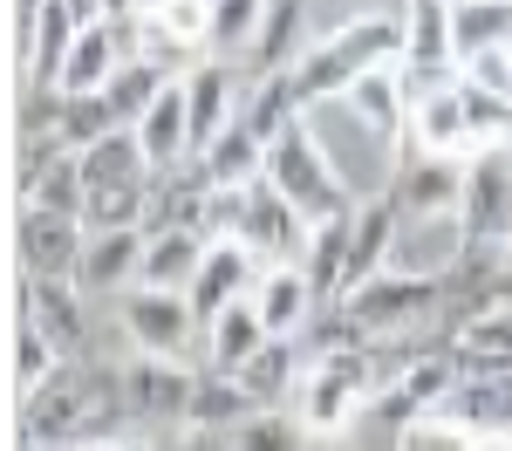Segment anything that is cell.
I'll use <instances>...</instances> for the list:
<instances>
[{
    "instance_id": "cell-33",
    "label": "cell",
    "mask_w": 512,
    "mask_h": 451,
    "mask_svg": "<svg viewBox=\"0 0 512 451\" xmlns=\"http://www.w3.org/2000/svg\"><path fill=\"white\" fill-rule=\"evenodd\" d=\"M260 28H267V0H212V48L219 55H233V48L253 55Z\"/></svg>"
},
{
    "instance_id": "cell-16",
    "label": "cell",
    "mask_w": 512,
    "mask_h": 451,
    "mask_svg": "<svg viewBox=\"0 0 512 451\" xmlns=\"http://www.w3.org/2000/svg\"><path fill=\"white\" fill-rule=\"evenodd\" d=\"M274 335H267V322H260V308H253V294L246 301H233L219 322H205V363L226 369V376H239V369L253 363L260 349H267Z\"/></svg>"
},
{
    "instance_id": "cell-19",
    "label": "cell",
    "mask_w": 512,
    "mask_h": 451,
    "mask_svg": "<svg viewBox=\"0 0 512 451\" xmlns=\"http://www.w3.org/2000/svg\"><path fill=\"white\" fill-rule=\"evenodd\" d=\"M451 48L458 62L512 48V0H451Z\"/></svg>"
},
{
    "instance_id": "cell-15",
    "label": "cell",
    "mask_w": 512,
    "mask_h": 451,
    "mask_svg": "<svg viewBox=\"0 0 512 451\" xmlns=\"http://www.w3.org/2000/svg\"><path fill=\"white\" fill-rule=\"evenodd\" d=\"M205 253H212V233H151L137 287H158V294H192Z\"/></svg>"
},
{
    "instance_id": "cell-13",
    "label": "cell",
    "mask_w": 512,
    "mask_h": 451,
    "mask_svg": "<svg viewBox=\"0 0 512 451\" xmlns=\"http://www.w3.org/2000/svg\"><path fill=\"white\" fill-rule=\"evenodd\" d=\"M144 246H151L144 226H130V233H89L82 267H76V287L82 294H130L137 274H144Z\"/></svg>"
},
{
    "instance_id": "cell-3",
    "label": "cell",
    "mask_w": 512,
    "mask_h": 451,
    "mask_svg": "<svg viewBox=\"0 0 512 451\" xmlns=\"http://www.w3.org/2000/svg\"><path fill=\"white\" fill-rule=\"evenodd\" d=\"M267 185H274V192L294 205L308 226H328V219L355 212L349 185L335 178V164L321 158V144H315V130H308V117H301V110L280 123V137L267 144Z\"/></svg>"
},
{
    "instance_id": "cell-29",
    "label": "cell",
    "mask_w": 512,
    "mask_h": 451,
    "mask_svg": "<svg viewBox=\"0 0 512 451\" xmlns=\"http://www.w3.org/2000/svg\"><path fill=\"white\" fill-rule=\"evenodd\" d=\"M21 205H41V212H69V219H82V205H89V178H82L76 151H62V158L48 164L35 185L21 192Z\"/></svg>"
},
{
    "instance_id": "cell-25",
    "label": "cell",
    "mask_w": 512,
    "mask_h": 451,
    "mask_svg": "<svg viewBox=\"0 0 512 451\" xmlns=\"http://www.w3.org/2000/svg\"><path fill=\"white\" fill-rule=\"evenodd\" d=\"M151 185H96L89 205H82V226L89 233H130V226H144L151 219Z\"/></svg>"
},
{
    "instance_id": "cell-31",
    "label": "cell",
    "mask_w": 512,
    "mask_h": 451,
    "mask_svg": "<svg viewBox=\"0 0 512 451\" xmlns=\"http://www.w3.org/2000/svg\"><path fill=\"white\" fill-rule=\"evenodd\" d=\"M301 417H287V410H253L246 424L226 431V451H301Z\"/></svg>"
},
{
    "instance_id": "cell-32",
    "label": "cell",
    "mask_w": 512,
    "mask_h": 451,
    "mask_svg": "<svg viewBox=\"0 0 512 451\" xmlns=\"http://www.w3.org/2000/svg\"><path fill=\"white\" fill-rule=\"evenodd\" d=\"M396 451H478V431L444 410H424V417L396 424Z\"/></svg>"
},
{
    "instance_id": "cell-7",
    "label": "cell",
    "mask_w": 512,
    "mask_h": 451,
    "mask_svg": "<svg viewBox=\"0 0 512 451\" xmlns=\"http://www.w3.org/2000/svg\"><path fill=\"white\" fill-rule=\"evenodd\" d=\"M117 390H123V410L137 417H192V397H198V376L178 356H130L117 369Z\"/></svg>"
},
{
    "instance_id": "cell-26",
    "label": "cell",
    "mask_w": 512,
    "mask_h": 451,
    "mask_svg": "<svg viewBox=\"0 0 512 451\" xmlns=\"http://www.w3.org/2000/svg\"><path fill=\"white\" fill-rule=\"evenodd\" d=\"M110 130H130V123H117L110 96H55V137H62L69 151H89V144H103Z\"/></svg>"
},
{
    "instance_id": "cell-21",
    "label": "cell",
    "mask_w": 512,
    "mask_h": 451,
    "mask_svg": "<svg viewBox=\"0 0 512 451\" xmlns=\"http://www.w3.org/2000/svg\"><path fill=\"white\" fill-rule=\"evenodd\" d=\"M410 41H403V62L410 69H444V62H458V48H451V0H410Z\"/></svg>"
},
{
    "instance_id": "cell-23",
    "label": "cell",
    "mask_w": 512,
    "mask_h": 451,
    "mask_svg": "<svg viewBox=\"0 0 512 451\" xmlns=\"http://www.w3.org/2000/svg\"><path fill=\"white\" fill-rule=\"evenodd\" d=\"M164 89H171V69H164V62H151V55H137V62H123L117 76H110V89H103V96H110L117 123H130V130H137V123H144V110L158 103Z\"/></svg>"
},
{
    "instance_id": "cell-2",
    "label": "cell",
    "mask_w": 512,
    "mask_h": 451,
    "mask_svg": "<svg viewBox=\"0 0 512 451\" xmlns=\"http://www.w3.org/2000/svg\"><path fill=\"white\" fill-rule=\"evenodd\" d=\"M308 117V130H315L321 158L335 164V178L349 185L355 205L369 199H390L396 171H403V158H396V137L383 130V123H369L362 110H355L349 96H321V103H308L301 110Z\"/></svg>"
},
{
    "instance_id": "cell-18",
    "label": "cell",
    "mask_w": 512,
    "mask_h": 451,
    "mask_svg": "<svg viewBox=\"0 0 512 451\" xmlns=\"http://www.w3.org/2000/svg\"><path fill=\"white\" fill-rule=\"evenodd\" d=\"M205 178H212V192H233V185H253V178H267V137L253 130L246 117H233V130H219V144L205 151Z\"/></svg>"
},
{
    "instance_id": "cell-30",
    "label": "cell",
    "mask_w": 512,
    "mask_h": 451,
    "mask_svg": "<svg viewBox=\"0 0 512 451\" xmlns=\"http://www.w3.org/2000/svg\"><path fill=\"white\" fill-rule=\"evenodd\" d=\"M301 21H308V0H267V28H260V41H253L260 82H274V69L287 62V48L301 41Z\"/></svg>"
},
{
    "instance_id": "cell-4",
    "label": "cell",
    "mask_w": 512,
    "mask_h": 451,
    "mask_svg": "<svg viewBox=\"0 0 512 451\" xmlns=\"http://www.w3.org/2000/svg\"><path fill=\"white\" fill-rule=\"evenodd\" d=\"M342 315H349L369 342H383V335H410L417 322H431L437 308H444V281H417V274H376V281H362L355 294L335 301Z\"/></svg>"
},
{
    "instance_id": "cell-34",
    "label": "cell",
    "mask_w": 512,
    "mask_h": 451,
    "mask_svg": "<svg viewBox=\"0 0 512 451\" xmlns=\"http://www.w3.org/2000/svg\"><path fill=\"white\" fill-rule=\"evenodd\" d=\"M89 451H144V445H117V438H110V445H89Z\"/></svg>"
},
{
    "instance_id": "cell-5",
    "label": "cell",
    "mask_w": 512,
    "mask_h": 451,
    "mask_svg": "<svg viewBox=\"0 0 512 451\" xmlns=\"http://www.w3.org/2000/svg\"><path fill=\"white\" fill-rule=\"evenodd\" d=\"M82 246H89L82 219L21 205V219H14V260H21V274H35V281H76Z\"/></svg>"
},
{
    "instance_id": "cell-22",
    "label": "cell",
    "mask_w": 512,
    "mask_h": 451,
    "mask_svg": "<svg viewBox=\"0 0 512 451\" xmlns=\"http://www.w3.org/2000/svg\"><path fill=\"white\" fill-rule=\"evenodd\" d=\"M253 397H246V390H239V376H226V369H205V376H198V397H192V417H185V424H192V431H233V424H246V417H253Z\"/></svg>"
},
{
    "instance_id": "cell-11",
    "label": "cell",
    "mask_w": 512,
    "mask_h": 451,
    "mask_svg": "<svg viewBox=\"0 0 512 451\" xmlns=\"http://www.w3.org/2000/svg\"><path fill=\"white\" fill-rule=\"evenodd\" d=\"M260 287V274H253V246H239V240H212V253H205V267H198V281H192V315L198 328L205 322H219L233 301H246Z\"/></svg>"
},
{
    "instance_id": "cell-1",
    "label": "cell",
    "mask_w": 512,
    "mask_h": 451,
    "mask_svg": "<svg viewBox=\"0 0 512 451\" xmlns=\"http://www.w3.org/2000/svg\"><path fill=\"white\" fill-rule=\"evenodd\" d=\"M403 41H410V21H403V14H362V21H349L342 35H328L315 55L287 76L294 110H308V103H321V96H349L362 76L403 62Z\"/></svg>"
},
{
    "instance_id": "cell-20",
    "label": "cell",
    "mask_w": 512,
    "mask_h": 451,
    "mask_svg": "<svg viewBox=\"0 0 512 451\" xmlns=\"http://www.w3.org/2000/svg\"><path fill=\"white\" fill-rule=\"evenodd\" d=\"M76 158H82L89 192H96V185H151V178H158L151 158H144V144H137V130H110L103 144H89V151H76Z\"/></svg>"
},
{
    "instance_id": "cell-9",
    "label": "cell",
    "mask_w": 512,
    "mask_h": 451,
    "mask_svg": "<svg viewBox=\"0 0 512 451\" xmlns=\"http://www.w3.org/2000/svg\"><path fill=\"white\" fill-rule=\"evenodd\" d=\"M410 144H417L424 158H458V164L485 158V144H478V123H472V103H465V82L410 110Z\"/></svg>"
},
{
    "instance_id": "cell-17",
    "label": "cell",
    "mask_w": 512,
    "mask_h": 451,
    "mask_svg": "<svg viewBox=\"0 0 512 451\" xmlns=\"http://www.w3.org/2000/svg\"><path fill=\"white\" fill-rule=\"evenodd\" d=\"M437 410L472 424L478 438H499V431H512V376H458Z\"/></svg>"
},
{
    "instance_id": "cell-27",
    "label": "cell",
    "mask_w": 512,
    "mask_h": 451,
    "mask_svg": "<svg viewBox=\"0 0 512 451\" xmlns=\"http://www.w3.org/2000/svg\"><path fill=\"white\" fill-rule=\"evenodd\" d=\"M349 219L355 212H342V219H328V226H315V246H308V281H315V294L335 308L342 301V274H349Z\"/></svg>"
},
{
    "instance_id": "cell-28",
    "label": "cell",
    "mask_w": 512,
    "mask_h": 451,
    "mask_svg": "<svg viewBox=\"0 0 512 451\" xmlns=\"http://www.w3.org/2000/svg\"><path fill=\"white\" fill-rule=\"evenodd\" d=\"M62 369H69V356H62L41 328H28V322L14 328V397H21V404H28L35 390H48Z\"/></svg>"
},
{
    "instance_id": "cell-6",
    "label": "cell",
    "mask_w": 512,
    "mask_h": 451,
    "mask_svg": "<svg viewBox=\"0 0 512 451\" xmlns=\"http://www.w3.org/2000/svg\"><path fill=\"white\" fill-rule=\"evenodd\" d=\"M458 219H465L472 246H512V158L506 151H485V158L465 164Z\"/></svg>"
},
{
    "instance_id": "cell-14",
    "label": "cell",
    "mask_w": 512,
    "mask_h": 451,
    "mask_svg": "<svg viewBox=\"0 0 512 451\" xmlns=\"http://www.w3.org/2000/svg\"><path fill=\"white\" fill-rule=\"evenodd\" d=\"M253 308H260L267 335L294 342L301 328L315 322L321 294H315V281H308V267H267V274H260V287H253Z\"/></svg>"
},
{
    "instance_id": "cell-12",
    "label": "cell",
    "mask_w": 512,
    "mask_h": 451,
    "mask_svg": "<svg viewBox=\"0 0 512 451\" xmlns=\"http://www.w3.org/2000/svg\"><path fill=\"white\" fill-rule=\"evenodd\" d=\"M390 199L403 219H437V212H458V199H465V164L458 158H403V171H396Z\"/></svg>"
},
{
    "instance_id": "cell-8",
    "label": "cell",
    "mask_w": 512,
    "mask_h": 451,
    "mask_svg": "<svg viewBox=\"0 0 512 451\" xmlns=\"http://www.w3.org/2000/svg\"><path fill=\"white\" fill-rule=\"evenodd\" d=\"M123 328H130V342H137L144 356H178V349H192L198 315H192V301H185V294L130 287V294H123Z\"/></svg>"
},
{
    "instance_id": "cell-24",
    "label": "cell",
    "mask_w": 512,
    "mask_h": 451,
    "mask_svg": "<svg viewBox=\"0 0 512 451\" xmlns=\"http://www.w3.org/2000/svg\"><path fill=\"white\" fill-rule=\"evenodd\" d=\"M301 376H308V369H294V342H280V335H274L253 363L239 369V390H246L260 410H274L287 390H301Z\"/></svg>"
},
{
    "instance_id": "cell-10",
    "label": "cell",
    "mask_w": 512,
    "mask_h": 451,
    "mask_svg": "<svg viewBox=\"0 0 512 451\" xmlns=\"http://www.w3.org/2000/svg\"><path fill=\"white\" fill-rule=\"evenodd\" d=\"M21 322L41 328L69 363L89 349V315H82V287L76 281H35V274H21Z\"/></svg>"
}]
</instances>
